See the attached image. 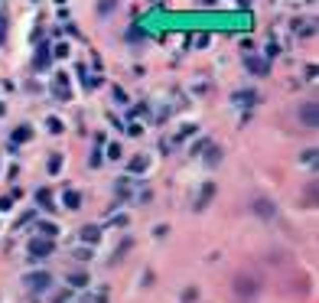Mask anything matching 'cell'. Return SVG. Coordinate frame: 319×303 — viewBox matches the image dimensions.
<instances>
[{"instance_id": "6da1fadb", "label": "cell", "mask_w": 319, "mask_h": 303, "mask_svg": "<svg viewBox=\"0 0 319 303\" xmlns=\"http://www.w3.org/2000/svg\"><path fill=\"white\" fill-rule=\"evenodd\" d=\"M303 121H306V124H313V121H316V111H313V105H306V111H303Z\"/></svg>"}]
</instances>
